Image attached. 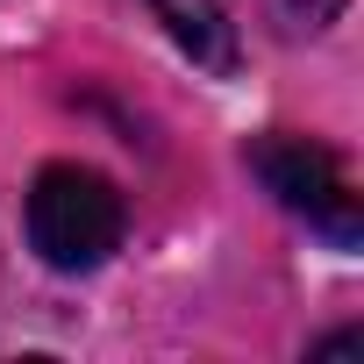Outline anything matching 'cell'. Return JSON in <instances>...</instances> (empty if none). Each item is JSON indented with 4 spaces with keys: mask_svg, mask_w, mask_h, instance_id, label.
Listing matches in <instances>:
<instances>
[{
    "mask_svg": "<svg viewBox=\"0 0 364 364\" xmlns=\"http://www.w3.org/2000/svg\"><path fill=\"white\" fill-rule=\"evenodd\" d=\"M122 193L86 164H43L29 186V250L50 272H93L122 243Z\"/></svg>",
    "mask_w": 364,
    "mask_h": 364,
    "instance_id": "6da1fadb",
    "label": "cell"
},
{
    "mask_svg": "<svg viewBox=\"0 0 364 364\" xmlns=\"http://www.w3.org/2000/svg\"><path fill=\"white\" fill-rule=\"evenodd\" d=\"M250 171L264 178V193L300 215L314 236H328L336 250H357L364 236V208H357V186H350V171L336 150L307 143V136H257L250 143Z\"/></svg>",
    "mask_w": 364,
    "mask_h": 364,
    "instance_id": "7a4b0ae2",
    "label": "cell"
},
{
    "mask_svg": "<svg viewBox=\"0 0 364 364\" xmlns=\"http://www.w3.org/2000/svg\"><path fill=\"white\" fill-rule=\"evenodd\" d=\"M150 15L164 22V36L186 50L200 72H215V79L236 72V22H229L222 0H150Z\"/></svg>",
    "mask_w": 364,
    "mask_h": 364,
    "instance_id": "3957f363",
    "label": "cell"
},
{
    "mask_svg": "<svg viewBox=\"0 0 364 364\" xmlns=\"http://www.w3.org/2000/svg\"><path fill=\"white\" fill-rule=\"evenodd\" d=\"M272 15H279L286 36H314V29H328L343 15V0H272Z\"/></svg>",
    "mask_w": 364,
    "mask_h": 364,
    "instance_id": "277c9868",
    "label": "cell"
}]
</instances>
